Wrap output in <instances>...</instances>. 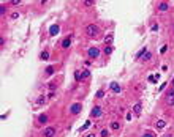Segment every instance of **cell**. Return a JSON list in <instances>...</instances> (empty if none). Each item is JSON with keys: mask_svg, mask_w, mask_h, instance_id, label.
<instances>
[{"mask_svg": "<svg viewBox=\"0 0 174 137\" xmlns=\"http://www.w3.org/2000/svg\"><path fill=\"white\" fill-rule=\"evenodd\" d=\"M86 35L89 38H97L100 35V28L98 25H95V24H89V25L86 27Z\"/></svg>", "mask_w": 174, "mask_h": 137, "instance_id": "1", "label": "cell"}, {"mask_svg": "<svg viewBox=\"0 0 174 137\" xmlns=\"http://www.w3.org/2000/svg\"><path fill=\"white\" fill-rule=\"evenodd\" d=\"M56 128L54 126H47V128H44V131H43V137H56Z\"/></svg>", "mask_w": 174, "mask_h": 137, "instance_id": "2", "label": "cell"}, {"mask_svg": "<svg viewBox=\"0 0 174 137\" xmlns=\"http://www.w3.org/2000/svg\"><path fill=\"white\" fill-rule=\"evenodd\" d=\"M87 54H89V57H90V58H98V55H100V49H98V47H89Z\"/></svg>", "mask_w": 174, "mask_h": 137, "instance_id": "3", "label": "cell"}, {"mask_svg": "<svg viewBox=\"0 0 174 137\" xmlns=\"http://www.w3.org/2000/svg\"><path fill=\"white\" fill-rule=\"evenodd\" d=\"M166 104L168 106H174V88L166 93Z\"/></svg>", "mask_w": 174, "mask_h": 137, "instance_id": "4", "label": "cell"}, {"mask_svg": "<svg viewBox=\"0 0 174 137\" xmlns=\"http://www.w3.org/2000/svg\"><path fill=\"white\" fill-rule=\"evenodd\" d=\"M90 117H92V118H98V117H101V107H100V106H95L93 109H92Z\"/></svg>", "mask_w": 174, "mask_h": 137, "instance_id": "5", "label": "cell"}, {"mask_svg": "<svg viewBox=\"0 0 174 137\" xmlns=\"http://www.w3.org/2000/svg\"><path fill=\"white\" fill-rule=\"evenodd\" d=\"M81 109H82L81 104H73V106H71V109H70V112L73 115H76V114H79V112H81Z\"/></svg>", "mask_w": 174, "mask_h": 137, "instance_id": "6", "label": "cell"}, {"mask_svg": "<svg viewBox=\"0 0 174 137\" xmlns=\"http://www.w3.org/2000/svg\"><path fill=\"white\" fill-rule=\"evenodd\" d=\"M70 44H71V36L68 35V36H65V39L62 41V49H68Z\"/></svg>", "mask_w": 174, "mask_h": 137, "instance_id": "7", "label": "cell"}, {"mask_svg": "<svg viewBox=\"0 0 174 137\" xmlns=\"http://www.w3.org/2000/svg\"><path fill=\"white\" fill-rule=\"evenodd\" d=\"M157 8H158V11H163V13H165V11L169 10V3H166V2H160Z\"/></svg>", "mask_w": 174, "mask_h": 137, "instance_id": "8", "label": "cell"}, {"mask_svg": "<svg viewBox=\"0 0 174 137\" xmlns=\"http://www.w3.org/2000/svg\"><path fill=\"white\" fill-rule=\"evenodd\" d=\"M141 110H142V104H141V103H138V104L133 106V112H135L136 115H139V114H141Z\"/></svg>", "mask_w": 174, "mask_h": 137, "instance_id": "9", "label": "cell"}, {"mask_svg": "<svg viewBox=\"0 0 174 137\" xmlns=\"http://www.w3.org/2000/svg\"><path fill=\"white\" fill-rule=\"evenodd\" d=\"M166 126V123L163 121V120H158V121H155V128H157L158 131H161V129H163Z\"/></svg>", "mask_w": 174, "mask_h": 137, "instance_id": "10", "label": "cell"}, {"mask_svg": "<svg viewBox=\"0 0 174 137\" xmlns=\"http://www.w3.org/2000/svg\"><path fill=\"white\" fill-rule=\"evenodd\" d=\"M111 90H112L114 93H119V92H120V87H119V84L112 82V84H111Z\"/></svg>", "mask_w": 174, "mask_h": 137, "instance_id": "11", "label": "cell"}, {"mask_svg": "<svg viewBox=\"0 0 174 137\" xmlns=\"http://www.w3.org/2000/svg\"><path fill=\"white\" fill-rule=\"evenodd\" d=\"M74 80L76 82H81L82 80V73H81V71H74Z\"/></svg>", "mask_w": 174, "mask_h": 137, "instance_id": "12", "label": "cell"}, {"mask_svg": "<svg viewBox=\"0 0 174 137\" xmlns=\"http://www.w3.org/2000/svg\"><path fill=\"white\" fill-rule=\"evenodd\" d=\"M40 58H41V60H47V58H49V52H47V51H43V52H41L40 54Z\"/></svg>", "mask_w": 174, "mask_h": 137, "instance_id": "13", "label": "cell"}, {"mask_svg": "<svg viewBox=\"0 0 174 137\" xmlns=\"http://www.w3.org/2000/svg\"><path fill=\"white\" fill-rule=\"evenodd\" d=\"M119 128H120V123H119V121H112L111 123V129L112 131H117Z\"/></svg>", "mask_w": 174, "mask_h": 137, "instance_id": "14", "label": "cell"}, {"mask_svg": "<svg viewBox=\"0 0 174 137\" xmlns=\"http://www.w3.org/2000/svg\"><path fill=\"white\" fill-rule=\"evenodd\" d=\"M109 134H111V132H109V129H106V128H105V129H101L100 137H109Z\"/></svg>", "mask_w": 174, "mask_h": 137, "instance_id": "15", "label": "cell"}, {"mask_svg": "<svg viewBox=\"0 0 174 137\" xmlns=\"http://www.w3.org/2000/svg\"><path fill=\"white\" fill-rule=\"evenodd\" d=\"M54 71H56V69H54V66H47L44 73H46V76H52V74H54Z\"/></svg>", "mask_w": 174, "mask_h": 137, "instance_id": "16", "label": "cell"}, {"mask_svg": "<svg viewBox=\"0 0 174 137\" xmlns=\"http://www.w3.org/2000/svg\"><path fill=\"white\" fill-rule=\"evenodd\" d=\"M49 33H51V35L59 33V25H52V27H51V30H49Z\"/></svg>", "mask_w": 174, "mask_h": 137, "instance_id": "17", "label": "cell"}, {"mask_svg": "<svg viewBox=\"0 0 174 137\" xmlns=\"http://www.w3.org/2000/svg\"><path fill=\"white\" fill-rule=\"evenodd\" d=\"M105 43H106V46H111V43H112V35H108V36L105 38Z\"/></svg>", "mask_w": 174, "mask_h": 137, "instance_id": "18", "label": "cell"}, {"mask_svg": "<svg viewBox=\"0 0 174 137\" xmlns=\"http://www.w3.org/2000/svg\"><path fill=\"white\" fill-rule=\"evenodd\" d=\"M38 121H40V123H46V121H47V115H44V114L40 115V117H38Z\"/></svg>", "mask_w": 174, "mask_h": 137, "instance_id": "19", "label": "cell"}, {"mask_svg": "<svg viewBox=\"0 0 174 137\" xmlns=\"http://www.w3.org/2000/svg\"><path fill=\"white\" fill-rule=\"evenodd\" d=\"M151 57H152V54H151V52H146V54L142 55V62H146V60H151Z\"/></svg>", "mask_w": 174, "mask_h": 137, "instance_id": "20", "label": "cell"}, {"mask_svg": "<svg viewBox=\"0 0 174 137\" xmlns=\"http://www.w3.org/2000/svg\"><path fill=\"white\" fill-rule=\"evenodd\" d=\"M111 52H112V46H106L105 47V54H106V55H109Z\"/></svg>", "mask_w": 174, "mask_h": 137, "instance_id": "21", "label": "cell"}, {"mask_svg": "<svg viewBox=\"0 0 174 137\" xmlns=\"http://www.w3.org/2000/svg\"><path fill=\"white\" fill-rule=\"evenodd\" d=\"M142 137H154V132L152 131H146V132L142 134Z\"/></svg>", "mask_w": 174, "mask_h": 137, "instance_id": "22", "label": "cell"}, {"mask_svg": "<svg viewBox=\"0 0 174 137\" xmlns=\"http://www.w3.org/2000/svg\"><path fill=\"white\" fill-rule=\"evenodd\" d=\"M89 76H90V71H87V69H86V71H82V79H87Z\"/></svg>", "mask_w": 174, "mask_h": 137, "instance_id": "23", "label": "cell"}, {"mask_svg": "<svg viewBox=\"0 0 174 137\" xmlns=\"http://www.w3.org/2000/svg\"><path fill=\"white\" fill-rule=\"evenodd\" d=\"M103 96H105V92H103V90L97 92V98H103Z\"/></svg>", "mask_w": 174, "mask_h": 137, "instance_id": "24", "label": "cell"}, {"mask_svg": "<svg viewBox=\"0 0 174 137\" xmlns=\"http://www.w3.org/2000/svg\"><path fill=\"white\" fill-rule=\"evenodd\" d=\"M5 13H7V8H5V7H0V16H3Z\"/></svg>", "mask_w": 174, "mask_h": 137, "instance_id": "25", "label": "cell"}, {"mask_svg": "<svg viewBox=\"0 0 174 137\" xmlns=\"http://www.w3.org/2000/svg\"><path fill=\"white\" fill-rule=\"evenodd\" d=\"M82 5L84 7H92V5H95V2H84Z\"/></svg>", "mask_w": 174, "mask_h": 137, "instance_id": "26", "label": "cell"}, {"mask_svg": "<svg viewBox=\"0 0 174 137\" xmlns=\"http://www.w3.org/2000/svg\"><path fill=\"white\" fill-rule=\"evenodd\" d=\"M44 101H46V98H44V96H40V98H38V104H43Z\"/></svg>", "mask_w": 174, "mask_h": 137, "instance_id": "27", "label": "cell"}, {"mask_svg": "<svg viewBox=\"0 0 174 137\" xmlns=\"http://www.w3.org/2000/svg\"><path fill=\"white\" fill-rule=\"evenodd\" d=\"M89 126H90V121H87V123H86V124H84V126L81 128V132H82V131H84V129H86V128H89Z\"/></svg>", "mask_w": 174, "mask_h": 137, "instance_id": "28", "label": "cell"}, {"mask_svg": "<svg viewBox=\"0 0 174 137\" xmlns=\"http://www.w3.org/2000/svg\"><path fill=\"white\" fill-rule=\"evenodd\" d=\"M11 5H21V0H13V2H10Z\"/></svg>", "mask_w": 174, "mask_h": 137, "instance_id": "29", "label": "cell"}, {"mask_svg": "<svg viewBox=\"0 0 174 137\" xmlns=\"http://www.w3.org/2000/svg\"><path fill=\"white\" fill-rule=\"evenodd\" d=\"M47 87H49V90H56V87H57V85H56V84H49Z\"/></svg>", "mask_w": 174, "mask_h": 137, "instance_id": "30", "label": "cell"}, {"mask_svg": "<svg viewBox=\"0 0 174 137\" xmlns=\"http://www.w3.org/2000/svg\"><path fill=\"white\" fill-rule=\"evenodd\" d=\"M11 17H13V19H17V17H19V13H13V14H11Z\"/></svg>", "mask_w": 174, "mask_h": 137, "instance_id": "31", "label": "cell"}, {"mask_svg": "<svg viewBox=\"0 0 174 137\" xmlns=\"http://www.w3.org/2000/svg\"><path fill=\"white\" fill-rule=\"evenodd\" d=\"M0 46H2V49H3V46H5V39L3 38H0Z\"/></svg>", "mask_w": 174, "mask_h": 137, "instance_id": "32", "label": "cell"}, {"mask_svg": "<svg viewBox=\"0 0 174 137\" xmlns=\"http://www.w3.org/2000/svg\"><path fill=\"white\" fill-rule=\"evenodd\" d=\"M168 51V46H163V47H161V54H165Z\"/></svg>", "mask_w": 174, "mask_h": 137, "instance_id": "33", "label": "cell"}, {"mask_svg": "<svg viewBox=\"0 0 174 137\" xmlns=\"http://www.w3.org/2000/svg\"><path fill=\"white\" fill-rule=\"evenodd\" d=\"M86 137H97V134H95V132H90V134H87Z\"/></svg>", "mask_w": 174, "mask_h": 137, "instance_id": "34", "label": "cell"}, {"mask_svg": "<svg viewBox=\"0 0 174 137\" xmlns=\"http://www.w3.org/2000/svg\"><path fill=\"white\" fill-rule=\"evenodd\" d=\"M163 137H172V135H171V134H166V135H163Z\"/></svg>", "mask_w": 174, "mask_h": 137, "instance_id": "35", "label": "cell"}, {"mask_svg": "<svg viewBox=\"0 0 174 137\" xmlns=\"http://www.w3.org/2000/svg\"><path fill=\"white\" fill-rule=\"evenodd\" d=\"M172 88H174V79H172Z\"/></svg>", "mask_w": 174, "mask_h": 137, "instance_id": "36", "label": "cell"}, {"mask_svg": "<svg viewBox=\"0 0 174 137\" xmlns=\"http://www.w3.org/2000/svg\"><path fill=\"white\" fill-rule=\"evenodd\" d=\"M172 27H174V25H172Z\"/></svg>", "mask_w": 174, "mask_h": 137, "instance_id": "37", "label": "cell"}]
</instances>
